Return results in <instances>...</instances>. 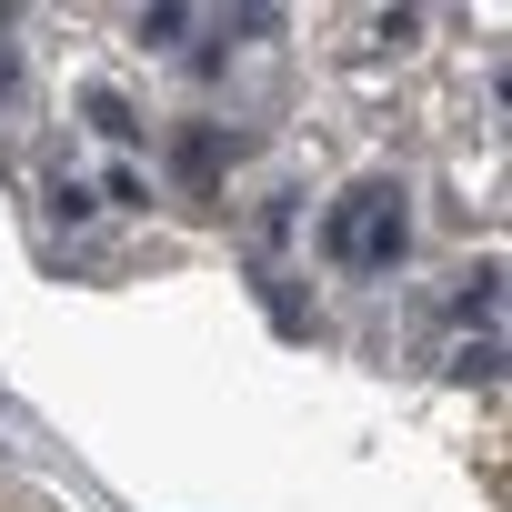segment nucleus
Returning <instances> with one entry per match:
<instances>
[{"mask_svg": "<svg viewBox=\"0 0 512 512\" xmlns=\"http://www.w3.org/2000/svg\"><path fill=\"white\" fill-rule=\"evenodd\" d=\"M412 191L402 181H352L332 211H322V262H342V272H392L402 251H412V211H402Z\"/></svg>", "mask_w": 512, "mask_h": 512, "instance_id": "f257e3e1", "label": "nucleus"}, {"mask_svg": "<svg viewBox=\"0 0 512 512\" xmlns=\"http://www.w3.org/2000/svg\"><path fill=\"white\" fill-rule=\"evenodd\" d=\"M231 151H241V141H231L221 121H181V131H171V181H181L191 201H211V191H221V161H231Z\"/></svg>", "mask_w": 512, "mask_h": 512, "instance_id": "f03ea898", "label": "nucleus"}, {"mask_svg": "<svg viewBox=\"0 0 512 512\" xmlns=\"http://www.w3.org/2000/svg\"><path fill=\"white\" fill-rule=\"evenodd\" d=\"M81 111H91V131H101V141H141V111H131L121 91H101V81H91V91H81Z\"/></svg>", "mask_w": 512, "mask_h": 512, "instance_id": "7ed1b4c3", "label": "nucleus"}, {"mask_svg": "<svg viewBox=\"0 0 512 512\" xmlns=\"http://www.w3.org/2000/svg\"><path fill=\"white\" fill-rule=\"evenodd\" d=\"M502 312V272L482 262V272H462V292H452V322H492Z\"/></svg>", "mask_w": 512, "mask_h": 512, "instance_id": "20e7f679", "label": "nucleus"}, {"mask_svg": "<svg viewBox=\"0 0 512 512\" xmlns=\"http://www.w3.org/2000/svg\"><path fill=\"white\" fill-rule=\"evenodd\" d=\"M131 31H141V51H171V41L191 31V11H181V0H151V11H141Z\"/></svg>", "mask_w": 512, "mask_h": 512, "instance_id": "39448f33", "label": "nucleus"}, {"mask_svg": "<svg viewBox=\"0 0 512 512\" xmlns=\"http://www.w3.org/2000/svg\"><path fill=\"white\" fill-rule=\"evenodd\" d=\"M452 372H462V382H502V342H492V332H482V342H462V352H452Z\"/></svg>", "mask_w": 512, "mask_h": 512, "instance_id": "423d86ee", "label": "nucleus"}, {"mask_svg": "<svg viewBox=\"0 0 512 512\" xmlns=\"http://www.w3.org/2000/svg\"><path fill=\"white\" fill-rule=\"evenodd\" d=\"M101 201H111V211H151V181H141V171H131V161H121V171H111V181H101Z\"/></svg>", "mask_w": 512, "mask_h": 512, "instance_id": "0eeeda50", "label": "nucleus"}, {"mask_svg": "<svg viewBox=\"0 0 512 512\" xmlns=\"http://www.w3.org/2000/svg\"><path fill=\"white\" fill-rule=\"evenodd\" d=\"M91 211H101V201H91L81 181H51V221H91Z\"/></svg>", "mask_w": 512, "mask_h": 512, "instance_id": "6e6552de", "label": "nucleus"}, {"mask_svg": "<svg viewBox=\"0 0 512 512\" xmlns=\"http://www.w3.org/2000/svg\"><path fill=\"white\" fill-rule=\"evenodd\" d=\"M0 101H21V41H11V11H0Z\"/></svg>", "mask_w": 512, "mask_h": 512, "instance_id": "1a4fd4ad", "label": "nucleus"}]
</instances>
